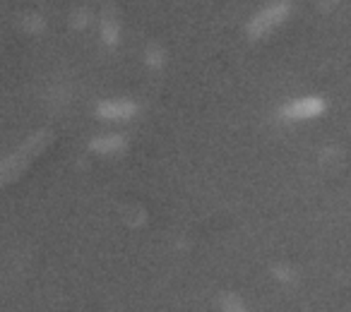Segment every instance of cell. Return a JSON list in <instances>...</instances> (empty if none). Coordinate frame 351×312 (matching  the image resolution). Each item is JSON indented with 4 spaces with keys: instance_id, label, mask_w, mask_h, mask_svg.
Wrapping results in <instances>:
<instances>
[{
    "instance_id": "obj_6",
    "label": "cell",
    "mask_w": 351,
    "mask_h": 312,
    "mask_svg": "<svg viewBox=\"0 0 351 312\" xmlns=\"http://www.w3.org/2000/svg\"><path fill=\"white\" fill-rule=\"evenodd\" d=\"M219 305H221V312H248L243 300H241L239 296H234V293H224Z\"/></svg>"
},
{
    "instance_id": "obj_4",
    "label": "cell",
    "mask_w": 351,
    "mask_h": 312,
    "mask_svg": "<svg viewBox=\"0 0 351 312\" xmlns=\"http://www.w3.org/2000/svg\"><path fill=\"white\" fill-rule=\"evenodd\" d=\"M125 137L123 135H104L97 137V140L89 142V149L97 151V154H116V151L125 149Z\"/></svg>"
},
{
    "instance_id": "obj_7",
    "label": "cell",
    "mask_w": 351,
    "mask_h": 312,
    "mask_svg": "<svg viewBox=\"0 0 351 312\" xmlns=\"http://www.w3.org/2000/svg\"><path fill=\"white\" fill-rule=\"evenodd\" d=\"M147 65H149L152 70H159L161 65H164V49L156 44H152L149 49H147Z\"/></svg>"
},
{
    "instance_id": "obj_5",
    "label": "cell",
    "mask_w": 351,
    "mask_h": 312,
    "mask_svg": "<svg viewBox=\"0 0 351 312\" xmlns=\"http://www.w3.org/2000/svg\"><path fill=\"white\" fill-rule=\"evenodd\" d=\"M101 39H104V44L106 46H118V39H121V31H118V22L113 20L111 15H104L101 17Z\"/></svg>"
},
{
    "instance_id": "obj_3",
    "label": "cell",
    "mask_w": 351,
    "mask_h": 312,
    "mask_svg": "<svg viewBox=\"0 0 351 312\" xmlns=\"http://www.w3.org/2000/svg\"><path fill=\"white\" fill-rule=\"evenodd\" d=\"M137 113V103L128 99H106L97 106V116L104 120H128Z\"/></svg>"
},
{
    "instance_id": "obj_10",
    "label": "cell",
    "mask_w": 351,
    "mask_h": 312,
    "mask_svg": "<svg viewBox=\"0 0 351 312\" xmlns=\"http://www.w3.org/2000/svg\"><path fill=\"white\" fill-rule=\"evenodd\" d=\"M89 22V12L87 10H80L73 15V27H77V29H82V27H87Z\"/></svg>"
},
{
    "instance_id": "obj_1",
    "label": "cell",
    "mask_w": 351,
    "mask_h": 312,
    "mask_svg": "<svg viewBox=\"0 0 351 312\" xmlns=\"http://www.w3.org/2000/svg\"><path fill=\"white\" fill-rule=\"evenodd\" d=\"M289 12H291V0H277V3L263 8V10L255 15L253 20L248 22L245 31H248V36L253 41L263 39V36H267L269 31H274L284 20H287Z\"/></svg>"
},
{
    "instance_id": "obj_2",
    "label": "cell",
    "mask_w": 351,
    "mask_h": 312,
    "mask_svg": "<svg viewBox=\"0 0 351 312\" xmlns=\"http://www.w3.org/2000/svg\"><path fill=\"white\" fill-rule=\"evenodd\" d=\"M327 108V103L320 96H303V99H293V101L284 103L279 108V118L284 120H308V118H317L322 116Z\"/></svg>"
},
{
    "instance_id": "obj_9",
    "label": "cell",
    "mask_w": 351,
    "mask_h": 312,
    "mask_svg": "<svg viewBox=\"0 0 351 312\" xmlns=\"http://www.w3.org/2000/svg\"><path fill=\"white\" fill-rule=\"evenodd\" d=\"M272 274H274V278H279V281H293V272L289 267H282V264L274 267Z\"/></svg>"
},
{
    "instance_id": "obj_8",
    "label": "cell",
    "mask_w": 351,
    "mask_h": 312,
    "mask_svg": "<svg viewBox=\"0 0 351 312\" xmlns=\"http://www.w3.org/2000/svg\"><path fill=\"white\" fill-rule=\"evenodd\" d=\"M22 27H25L27 31H41V29H44V17L25 15V17H22Z\"/></svg>"
}]
</instances>
